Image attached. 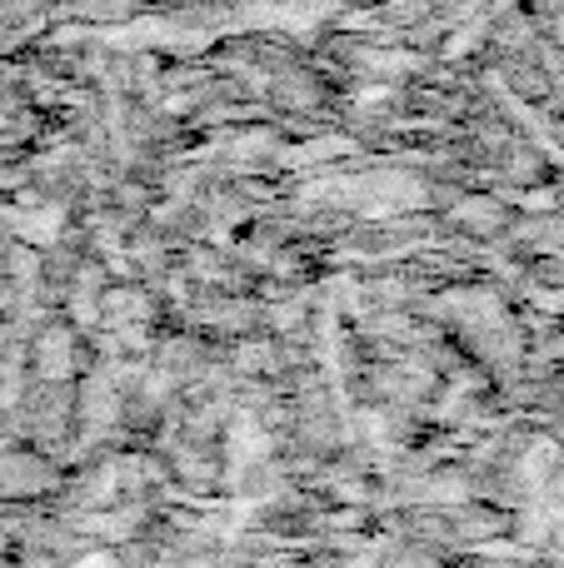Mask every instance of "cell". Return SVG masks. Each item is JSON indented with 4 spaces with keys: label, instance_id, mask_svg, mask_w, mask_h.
I'll return each mask as SVG.
<instances>
[{
    "label": "cell",
    "instance_id": "6da1fadb",
    "mask_svg": "<svg viewBox=\"0 0 564 568\" xmlns=\"http://www.w3.org/2000/svg\"><path fill=\"white\" fill-rule=\"evenodd\" d=\"M80 568H115V559H110V554H95V559H80Z\"/></svg>",
    "mask_w": 564,
    "mask_h": 568
}]
</instances>
